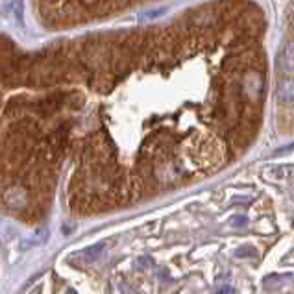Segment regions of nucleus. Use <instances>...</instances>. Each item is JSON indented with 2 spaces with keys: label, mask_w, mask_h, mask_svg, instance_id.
I'll return each mask as SVG.
<instances>
[{
  "label": "nucleus",
  "mask_w": 294,
  "mask_h": 294,
  "mask_svg": "<svg viewBox=\"0 0 294 294\" xmlns=\"http://www.w3.org/2000/svg\"><path fill=\"white\" fill-rule=\"evenodd\" d=\"M242 83V91L248 98L252 100H257L263 93V76H261L257 71H248L244 76L241 78Z\"/></svg>",
  "instance_id": "1"
},
{
  "label": "nucleus",
  "mask_w": 294,
  "mask_h": 294,
  "mask_svg": "<svg viewBox=\"0 0 294 294\" xmlns=\"http://www.w3.org/2000/svg\"><path fill=\"white\" fill-rule=\"evenodd\" d=\"M278 69L283 73L294 71V43H287L278 56Z\"/></svg>",
  "instance_id": "2"
},
{
  "label": "nucleus",
  "mask_w": 294,
  "mask_h": 294,
  "mask_svg": "<svg viewBox=\"0 0 294 294\" xmlns=\"http://www.w3.org/2000/svg\"><path fill=\"white\" fill-rule=\"evenodd\" d=\"M276 97L280 102L294 100V78H283L276 87Z\"/></svg>",
  "instance_id": "3"
},
{
  "label": "nucleus",
  "mask_w": 294,
  "mask_h": 294,
  "mask_svg": "<svg viewBox=\"0 0 294 294\" xmlns=\"http://www.w3.org/2000/svg\"><path fill=\"white\" fill-rule=\"evenodd\" d=\"M102 250H104V244L89 246V248H85V250H82V252H78V254H74L73 259H82V261H85V263H91V261H95L98 256H100Z\"/></svg>",
  "instance_id": "4"
},
{
  "label": "nucleus",
  "mask_w": 294,
  "mask_h": 294,
  "mask_svg": "<svg viewBox=\"0 0 294 294\" xmlns=\"http://www.w3.org/2000/svg\"><path fill=\"white\" fill-rule=\"evenodd\" d=\"M235 256L237 257H242V256L254 257V256H256V250H254V248H239V250L235 252Z\"/></svg>",
  "instance_id": "5"
},
{
  "label": "nucleus",
  "mask_w": 294,
  "mask_h": 294,
  "mask_svg": "<svg viewBox=\"0 0 294 294\" xmlns=\"http://www.w3.org/2000/svg\"><path fill=\"white\" fill-rule=\"evenodd\" d=\"M215 294H233V289L232 287H228V285H224V287H220Z\"/></svg>",
  "instance_id": "6"
},
{
  "label": "nucleus",
  "mask_w": 294,
  "mask_h": 294,
  "mask_svg": "<svg viewBox=\"0 0 294 294\" xmlns=\"http://www.w3.org/2000/svg\"><path fill=\"white\" fill-rule=\"evenodd\" d=\"M242 224H246V217H237V218H233V226H242Z\"/></svg>",
  "instance_id": "7"
},
{
  "label": "nucleus",
  "mask_w": 294,
  "mask_h": 294,
  "mask_svg": "<svg viewBox=\"0 0 294 294\" xmlns=\"http://www.w3.org/2000/svg\"><path fill=\"white\" fill-rule=\"evenodd\" d=\"M289 150H294V145H289V146H285V148H280L276 154H283V152H289Z\"/></svg>",
  "instance_id": "8"
},
{
  "label": "nucleus",
  "mask_w": 294,
  "mask_h": 294,
  "mask_svg": "<svg viewBox=\"0 0 294 294\" xmlns=\"http://www.w3.org/2000/svg\"><path fill=\"white\" fill-rule=\"evenodd\" d=\"M69 294H74V292H73V290H71V292H69Z\"/></svg>",
  "instance_id": "9"
}]
</instances>
